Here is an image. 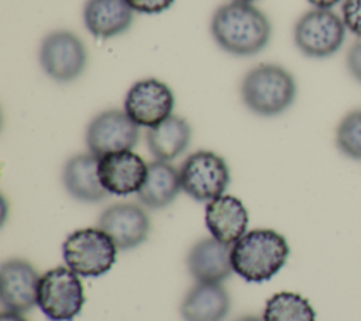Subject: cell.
<instances>
[{"instance_id":"obj_27","label":"cell","mask_w":361,"mask_h":321,"mask_svg":"<svg viewBox=\"0 0 361 321\" xmlns=\"http://www.w3.org/2000/svg\"><path fill=\"white\" fill-rule=\"evenodd\" d=\"M0 321H28L21 315V313H14V311H1L0 314Z\"/></svg>"},{"instance_id":"obj_19","label":"cell","mask_w":361,"mask_h":321,"mask_svg":"<svg viewBox=\"0 0 361 321\" xmlns=\"http://www.w3.org/2000/svg\"><path fill=\"white\" fill-rule=\"evenodd\" d=\"M182 190L179 170L169 162L148 163L147 177L138 190V200L148 208L159 210L169 206Z\"/></svg>"},{"instance_id":"obj_2","label":"cell","mask_w":361,"mask_h":321,"mask_svg":"<svg viewBox=\"0 0 361 321\" xmlns=\"http://www.w3.org/2000/svg\"><path fill=\"white\" fill-rule=\"evenodd\" d=\"M288 256L289 245L285 237L269 228L251 229L231 245L233 270L251 283L272 279Z\"/></svg>"},{"instance_id":"obj_12","label":"cell","mask_w":361,"mask_h":321,"mask_svg":"<svg viewBox=\"0 0 361 321\" xmlns=\"http://www.w3.org/2000/svg\"><path fill=\"white\" fill-rule=\"evenodd\" d=\"M3 311L25 313L37 304L41 276L37 269L24 259H8L0 269Z\"/></svg>"},{"instance_id":"obj_29","label":"cell","mask_w":361,"mask_h":321,"mask_svg":"<svg viewBox=\"0 0 361 321\" xmlns=\"http://www.w3.org/2000/svg\"><path fill=\"white\" fill-rule=\"evenodd\" d=\"M234 1H241V3H252V1H255V0H234Z\"/></svg>"},{"instance_id":"obj_18","label":"cell","mask_w":361,"mask_h":321,"mask_svg":"<svg viewBox=\"0 0 361 321\" xmlns=\"http://www.w3.org/2000/svg\"><path fill=\"white\" fill-rule=\"evenodd\" d=\"M133 11L127 0H87L83 21L92 35L113 38L131 27Z\"/></svg>"},{"instance_id":"obj_10","label":"cell","mask_w":361,"mask_h":321,"mask_svg":"<svg viewBox=\"0 0 361 321\" xmlns=\"http://www.w3.org/2000/svg\"><path fill=\"white\" fill-rule=\"evenodd\" d=\"M175 106L171 87L155 79L147 77L137 80L127 92L124 111L140 127H155L169 115Z\"/></svg>"},{"instance_id":"obj_8","label":"cell","mask_w":361,"mask_h":321,"mask_svg":"<svg viewBox=\"0 0 361 321\" xmlns=\"http://www.w3.org/2000/svg\"><path fill=\"white\" fill-rule=\"evenodd\" d=\"M38 58L42 70L52 80L69 83L83 73L87 63V51L76 34L58 30L44 37Z\"/></svg>"},{"instance_id":"obj_23","label":"cell","mask_w":361,"mask_h":321,"mask_svg":"<svg viewBox=\"0 0 361 321\" xmlns=\"http://www.w3.org/2000/svg\"><path fill=\"white\" fill-rule=\"evenodd\" d=\"M341 13L345 28L361 38V0H343Z\"/></svg>"},{"instance_id":"obj_9","label":"cell","mask_w":361,"mask_h":321,"mask_svg":"<svg viewBox=\"0 0 361 321\" xmlns=\"http://www.w3.org/2000/svg\"><path fill=\"white\" fill-rule=\"evenodd\" d=\"M140 138L137 125L123 110H106L92 118L86 128V145L90 153L103 156L120 151H131Z\"/></svg>"},{"instance_id":"obj_28","label":"cell","mask_w":361,"mask_h":321,"mask_svg":"<svg viewBox=\"0 0 361 321\" xmlns=\"http://www.w3.org/2000/svg\"><path fill=\"white\" fill-rule=\"evenodd\" d=\"M235 321H264V318H259L257 315H244V317H240Z\"/></svg>"},{"instance_id":"obj_4","label":"cell","mask_w":361,"mask_h":321,"mask_svg":"<svg viewBox=\"0 0 361 321\" xmlns=\"http://www.w3.org/2000/svg\"><path fill=\"white\" fill-rule=\"evenodd\" d=\"M63 260L69 269L83 277H99L107 273L117 256L113 239L99 227L71 232L62 244Z\"/></svg>"},{"instance_id":"obj_14","label":"cell","mask_w":361,"mask_h":321,"mask_svg":"<svg viewBox=\"0 0 361 321\" xmlns=\"http://www.w3.org/2000/svg\"><path fill=\"white\" fill-rule=\"evenodd\" d=\"M186 265L197 283H220L234 272L231 245L223 244L213 237L203 238L190 248Z\"/></svg>"},{"instance_id":"obj_20","label":"cell","mask_w":361,"mask_h":321,"mask_svg":"<svg viewBox=\"0 0 361 321\" xmlns=\"http://www.w3.org/2000/svg\"><path fill=\"white\" fill-rule=\"evenodd\" d=\"M192 128L179 115H169L166 120L147 132V146L157 160L171 162L189 146Z\"/></svg>"},{"instance_id":"obj_13","label":"cell","mask_w":361,"mask_h":321,"mask_svg":"<svg viewBox=\"0 0 361 321\" xmlns=\"http://www.w3.org/2000/svg\"><path fill=\"white\" fill-rule=\"evenodd\" d=\"M148 172L145 160L133 151H120L99 158V177L109 194L138 193Z\"/></svg>"},{"instance_id":"obj_21","label":"cell","mask_w":361,"mask_h":321,"mask_svg":"<svg viewBox=\"0 0 361 321\" xmlns=\"http://www.w3.org/2000/svg\"><path fill=\"white\" fill-rule=\"evenodd\" d=\"M262 318L264 321H316V313L303 296L279 291L268 298Z\"/></svg>"},{"instance_id":"obj_24","label":"cell","mask_w":361,"mask_h":321,"mask_svg":"<svg viewBox=\"0 0 361 321\" xmlns=\"http://www.w3.org/2000/svg\"><path fill=\"white\" fill-rule=\"evenodd\" d=\"M130 7L142 14H158L168 10L175 0H127Z\"/></svg>"},{"instance_id":"obj_7","label":"cell","mask_w":361,"mask_h":321,"mask_svg":"<svg viewBox=\"0 0 361 321\" xmlns=\"http://www.w3.org/2000/svg\"><path fill=\"white\" fill-rule=\"evenodd\" d=\"M182 190L196 201H212L224 194L230 183L227 162L212 151H196L179 169Z\"/></svg>"},{"instance_id":"obj_26","label":"cell","mask_w":361,"mask_h":321,"mask_svg":"<svg viewBox=\"0 0 361 321\" xmlns=\"http://www.w3.org/2000/svg\"><path fill=\"white\" fill-rule=\"evenodd\" d=\"M314 8H331L343 0H307Z\"/></svg>"},{"instance_id":"obj_3","label":"cell","mask_w":361,"mask_h":321,"mask_svg":"<svg viewBox=\"0 0 361 321\" xmlns=\"http://www.w3.org/2000/svg\"><path fill=\"white\" fill-rule=\"evenodd\" d=\"M244 106L257 115L274 117L286 111L296 97L290 72L274 63H262L245 73L240 86Z\"/></svg>"},{"instance_id":"obj_17","label":"cell","mask_w":361,"mask_h":321,"mask_svg":"<svg viewBox=\"0 0 361 321\" xmlns=\"http://www.w3.org/2000/svg\"><path fill=\"white\" fill-rule=\"evenodd\" d=\"M228 291L220 283H196L180 304L183 321H224L230 311Z\"/></svg>"},{"instance_id":"obj_1","label":"cell","mask_w":361,"mask_h":321,"mask_svg":"<svg viewBox=\"0 0 361 321\" xmlns=\"http://www.w3.org/2000/svg\"><path fill=\"white\" fill-rule=\"evenodd\" d=\"M210 32L223 51L235 56H252L268 45L272 27L261 10L233 0L214 11Z\"/></svg>"},{"instance_id":"obj_11","label":"cell","mask_w":361,"mask_h":321,"mask_svg":"<svg viewBox=\"0 0 361 321\" xmlns=\"http://www.w3.org/2000/svg\"><path fill=\"white\" fill-rule=\"evenodd\" d=\"M97 225L113 239L117 249L123 251L140 246L148 238L151 228L148 214L133 203L109 206L100 214Z\"/></svg>"},{"instance_id":"obj_15","label":"cell","mask_w":361,"mask_h":321,"mask_svg":"<svg viewBox=\"0 0 361 321\" xmlns=\"http://www.w3.org/2000/svg\"><path fill=\"white\" fill-rule=\"evenodd\" d=\"M204 224L213 238L233 245L247 231L248 211L235 196L221 194L206 204Z\"/></svg>"},{"instance_id":"obj_6","label":"cell","mask_w":361,"mask_h":321,"mask_svg":"<svg viewBox=\"0 0 361 321\" xmlns=\"http://www.w3.org/2000/svg\"><path fill=\"white\" fill-rule=\"evenodd\" d=\"M85 304L79 275L65 266L45 272L39 279L37 306L51 321H72Z\"/></svg>"},{"instance_id":"obj_16","label":"cell","mask_w":361,"mask_h":321,"mask_svg":"<svg viewBox=\"0 0 361 321\" xmlns=\"http://www.w3.org/2000/svg\"><path fill=\"white\" fill-rule=\"evenodd\" d=\"M62 182L66 191L79 201L97 203L109 196L99 177V156L90 152L75 155L66 160Z\"/></svg>"},{"instance_id":"obj_22","label":"cell","mask_w":361,"mask_h":321,"mask_svg":"<svg viewBox=\"0 0 361 321\" xmlns=\"http://www.w3.org/2000/svg\"><path fill=\"white\" fill-rule=\"evenodd\" d=\"M336 145L338 151L355 160H361V110L350 111L336 130Z\"/></svg>"},{"instance_id":"obj_5","label":"cell","mask_w":361,"mask_h":321,"mask_svg":"<svg viewBox=\"0 0 361 321\" xmlns=\"http://www.w3.org/2000/svg\"><path fill=\"white\" fill-rule=\"evenodd\" d=\"M345 25L334 11L313 8L299 17L293 28L296 48L307 58H329L334 55L345 39Z\"/></svg>"},{"instance_id":"obj_25","label":"cell","mask_w":361,"mask_h":321,"mask_svg":"<svg viewBox=\"0 0 361 321\" xmlns=\"http://www.w3.org/2000/svg\"><path fill=\"white\" fill-rule=\"evenodd\" d=\"M347 69L350 75L361 83V38L354 42L347 52Z\"/></svg>"}]
</instances>
